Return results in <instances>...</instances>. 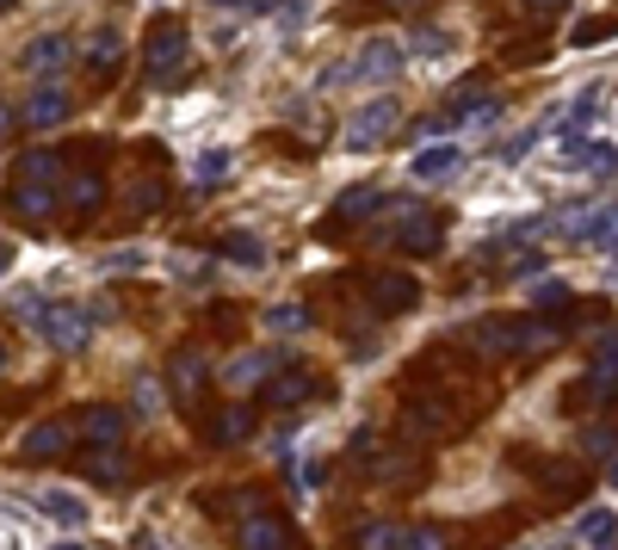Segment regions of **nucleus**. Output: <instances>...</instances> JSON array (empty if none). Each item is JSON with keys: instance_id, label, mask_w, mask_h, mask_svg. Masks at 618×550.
Returning a JSON list of instances; mask_svg holds the SVG:
<instances>
[{"instance_id": "f257e3e1", "label": "nucleus", "mask_w": 618, "mask_h": 550, "mask_svg": "<svg viewBox=\"0 0 618 550\" xmlns=\"http://www.w3.org/2000/svg\"><path fill=\"white\" fill-rule=\"evenodd\" d=\"M470 341H477V353H495V359H507V353L532 359V353L557 346V322H544V316H489V322H477Z\"/></svg>"}, {"instance_id": "f03ea898", "label": "nucleus", "mask_w": 618, "mask_h": 550, "mask_svg": "<svg viewBox=\"0 0 618 550\" xmlns=\"http://www.w3.org/2000/svg\"><path fill=\"white\" fill-rule=\"evenodd\" d=\"M186 62H193V32H186V20L154 13L149 38H143V81H149V87H174V75H186Z\"/></svg>"}, {"instance_id": "7ed1b4c3", "label": "nucleus", "mask_w": 618, "mask_h": 550, "mask_svg": "<svg viewBox=\"0 0 618 550\" xmlns=\"http://www.w3.org/2000/svg\"><path fill=\"white\" fill-rule=\"evenodd\" d=\"M38 334L57 346V353H81V346L94 341V309H81V304H44Z\"/></svg>"}, {"instance_id": "20e7f679", "label": "nucleus", "mask_w": 618, "mask_h": 550, "mask_svg": "<svg viewBox=\"0 0 618 550\" xmlns=\"http://www.w3.org/2000/svg\"><path fill=\"white\" fill-rule=\"evenodd\" d=\"M396 124H403V106H396V99H371V106H359V112L347 118V149H378V143H384L390 131H396Z\"/></svg>"}, {"instance_id": "39448f33", "label": "nucleus", "mask_w": 618, "mask_h": 550, "mask_svg": "<svg viewBox=\"0 0 618 550\" xmlns=\"http://www.w3.org/2000/svg\"><path fill=\"white\" fill-rule=\"evenodd\" d=\"M396 75H403V50L390 38H366L359 57H353L347 69H334L329 81H396Z\"/></svg>"}, {"instance_id": "423d86ee", "label": "nucleus", "mask_w": 618, "mask_h": 550, "mask_svg": "<svg viewBox=\"0 0 618 550\" xmlns=\"http://www.w3.org/2000/svg\"><path fill=\"white\" fill-rule=\"evenodd\" d=\"M75 112V94H69V87H62V81H38V87H32V94H25V131H57L62 118Z\"/></svg>"}, {"instance_id": "0eeeda50", "label": "nucleus", "mask_w": 618, "mask_h": 550, "mask_svg": "<svg viewBox=\"0 0 618 550\" xmlns=\"http://www.w3.org/2000/svg\"><path fill=\"white\" fill-rule=\"evenodd\" d=\"M124 427H131V415H124L118 402H87V408H75V433L87 439V445H118Z\"/></svg>"}, {"instance_id": "6e6552de", "label": "nucleus", "mask_w": 618, "mask_h": 550, "mask_svg": "<svg viewBox=\"0 0 618 550\" xmlns=\"http://www.w3.org/2000/svg\"><path fill=\"white\" fill-rule=\"evenodd\" d=\"M366 297H371V316H403V309L421 304V285L408 272H378L366 285Z\"/></svg>"}, {"instance_id": "1a4fd4ad", "label": "nucleus", "mask_w": 618, "mask_h": 550, "mask_svg": "<svg viewBox=\"0 0 618 550\" xmlns=\"http://www.w3.org/2000/svg\"><path fill=\"white\" fill-rule=\"evenodd\" d=\"M403 427L415 439H452V427H458V420H452V408H445L440 396H415L403 408Z\"/></svg>"}, {"instance_id": "9d476101", "label": "nucleus", "mask_w": 618, "mask_h": 550, "mask_svg": "<svg viewBox=\"0 0 618 550\" xmlns=\"http://www.w3.org/2000/svg\"><path fill=\"white\" fill-rule=\"evenodd\" d=\"M581 247H600V254H618V205H600V210H581L569 223Z\"/></svg>"}, {"instance_id": "9b49d317", "label": "nucleus", "mask_w": 618, "mask_h": 550, "mask_svg": "<svg viewBox=\"0 0 618 550\" xmlns=\"http://www.w3.org/2000/svg\"><path fill=\"white\" fill-rule=\"evenodd\" d=\"M69 62H75V38H62V32H44L25 44V69L44 81H57V69H69Z\"/></svg>"}, {"instance_id": "f8f14e48", "label": "nucleus", "mask_w": 618, "mask_h": 550, "mask_svg": "<svg viewBox=\"0 0 618 550\" xmlns=\"http://www.w3.org/2000/svg\"><path fill=\"white\" fill-rule=\"evenodd\" d=\"M235 550H297V538H291L285 520L254 513V520H242V531H235Z\"/></svg>"}, {"instance_id": "ddd939ff", "label": "nucleus", "mask_w": 618, "mask_h": 550, "mask_svg": "<svg viewBox=\"0 0 618 550\" xmlns=\"http://www.w3.org/2000/svg\"><path fill=\"white\" fill-rule=\"evenodd\" d=\"M618 390V328H606L588 359V396H613Z\"/></svg>"}, {"instance_id": "4468645a", "label": "nucleus", "mask_w": 618, "mask_h": 550, "mask_svg": "<svg viewBox=\"0 0 618 550\" xmlns=\"http://www.w3.org/2000/svg\"><path fill=\"white\" fill-rule=\"evenodd\" d=\"M62 452H69V427H57V420H38V427L20 439L25 464H50V457H62Z\"/></svg>"}, {"instance_id": "2eb2a0df", "label": "nucleus", "mask_w": 618, "mask_h": 550, "mask_svg": "<svg viewBox=\"0 0 618 550\" xmlns=\"http://www.w3.org/2000/svg\"><path fill=\"white\" fill-rule=\"evenodd\" d=\"M7 210H13L20 223H44V217L57 210V186H20V180H13V192H7Z\"/></svg>"}, {"instance_id": "dca6fc26", "label": "nucleus", "mask_w": 618, "mask_h": 550, "mask_svg": "<svg viewBox=\"0 0 618 550\" xmlns=\"http://www.w3.org/2000/svg\"><path fill=\"white\" fill-rule=\"evenodd\" d=\"M198 390H205V353L186 346V353H174V402L180 408H193Z\"/></svg>"}, {"instance_id": "f3484780", "label": "nucleus", "mask_w": 618, "mask_h": 550, "mask_svg": "<svg viewBox=\"0 0 618 550\" xmlns=\"http://www.w3.org/2000/svg\"><path fill=\"white\" fill-rule=\"evenodd\" d=\"M322 390V383L309 378V371H279V378H267V402L272 408H297V402H309Z\"/></svg>"}, {"instance_id": "a211bd4d", "label": "nucleus", "mask_w": 618, "mask_h": 550, "mask_svg": "<svg viewBox=\"0 0 618 550\" xmlns=\"http://www.w3.org/2000/svg\"><path fill=\"white\" fill-rule=\"evenodd\" d=\"M272 353H242V359H230L223 365V383H230V390H254V383H267L272 378Z\"/></svg>"}, {"instance_id": "6ab92c4d", "label": "nucleus", "mask_w": 618, "mask_h": 550, "mask_svg": "<svg viewBox=\"0 0 618 550\" xmlns=\"http://www.w3.org/2000/svg\"><path fill=\"white\" fill-rule=\"evenodd\" d=\"M81 57H87V69H94V75H112L118 62H124V38H118L112 25H99L94 38H87V50H81Z\"/></svg>"}, {"instance_id": "aec40b11", "label": "nucleus", "mask_w": 618, "mask_h": 550, "mask_svg": "<svg viewBox=\"0 0 618 550\" xmlns=\"http://www.w3.org/2000/svg\"><path fill=\"white\" fill-rule=\"evenodd\" d=\"M464 155L452 149V143H433V149H415V161H408V173L415 180H445V173H458Z\"/></svg>"}, {"instance_id": "412c9836", "label": "nucleus", "mask_w": 618, "mask_h": 550, "mask_svg": "<svg viewBox=\"0 0 618 550\" xmlns=\"http://www.w3.org/2000/svg\"><path fill=\"white\" fill-rule=\"evenodd\" d=\"M87 476L106 482V489H118V482L131 476V457L118 452V445H94V452H87Z\"/></svg>"}, {"instance_id": "4be33fe9", "label": "nucleus", "mask_w": 618, "mask_h": 550, "mask_svg": "<svg viewBox=\"0 0 618 550\" xmlns=\"http://www.w3.org/2000/svg\"><path fill=\"white\" fill-rule=\"evenodd\" d=\"M576 538H581L588 550H606V545L618 538V513H606V508H588V513L576 520Z\"/></svg>"}, {"instance_id": "5701e85b", "label": "nucleus", "mask_w": 618, "mask_h": 550, "mask_svg": "<svg viewBox=\"0 0 618 550\" xmlns=\"http://www.w3.org/2000/svg\"><path fill=\"white\" fill-rule=\"evenodd\" d=\"M57 173H62L57 149H32L20 168H13V180H20V186H57Z\"/></svg>"}, {"instance_id": "b1692460", "label": "nucleus", "mask_w": 618, "mask_h": 550, "mask_svg": "<svg viewBox=\"0 0 618 550\" xmlns=\"http://www.w3.org/2000/svg\"><path fill=\"white\" fill-rule=\"evenodd\" d=\"M248 433H254V408H248V402H235V408H223V415L211 420V439H217V445H242Z\"/></svg>"}, {"instance_id": "393cba45", "label": "nucleus", "mask_w": 618, "mask_h": 550, "mask_svg": "<svg viewBox=\"0 0 618 550\" xmlns=\"http://www.w3.org/2000/svg\"><path fill=\"white\" fill-rule=\"evenodd\" d=\"M396 242H403L408 254H433V247H440V217H415V210H408V223H403Z\"/></svg>"}, {"instance_id": "a878e982", "label": "nucleus", "mask_w": 618, "mask_h": 550, "mask_svg": "<svg viewBox=\"0 0 618 550\" xmlns=\"http://www.w3.org/2000/svg\"><path fill=\"white\" fill-rule=\"evenodd\" d=\"M38 508L50 513V520H62L69 531L87 526V501H75V494H62V489H44V494H38Z\"/></svg>"}, {"instance_id": "bb28decb", "label": "nucleus", "mask_w": 618, "mask_h": 550, "mask_svg": "<svg viewBox=\"0 0 618 550\" xmlns=\"http://www.w3.org/2000/svg\"><path fill=\"white\" fill-rule=\"evenodd\" d=\"M99 205H106V180H99V173H75V186H69V210H75V217H94Z\"/></svg>"}, {"instance_id": "cd10ccee", "label": "nucleus", "mask_w": 618, "mask_h": 550, "mask_svg": "<svg viewBox=\"0 0 618 550\" xmlns=\"http://www.w3.org/2000/svg\"><path fill=\"white\" fill-rule=\"evenodd\" d=\"M403 526H390V520H366V526H353V550H396Z\"/></svg>"}, {"instance_id": "c85d7f7f", "label": "nucleus", "mask_w": 618, "mask_h": 550, "mask_svg": "<svg viewBox=\"0 0 618 550\" xmlns=\"http://www.w3.org/2000/svg\"><path fill=\"white\" fill-rule=\"evenodd\" d=\"M371 210H384V192H378V186H353V192H341L334 217L347 223V217H371Z\"/></svg>"}, {"instance_id": "c756f323", "label": "nucleus", "mask_w": 618, "mask_h": 550, "mask_svg": "<svg viewBox=\"0 0 618 550\" xmlns=\"http://www.w3.org/2000/svg\"><path fill=\"white\" fill-rule=\"evenodd\" d=\"M396 550H452V531L445 526H403Z\"/></svg>"}, {"instance_id": "7c9ffc66", "label": "nucleus", "mask_w": 618, "mask_h": 550, "mask_svg": "<svg viewBox=\"0 0 618 550\" xmlns=\"http://www.w3.org/2000/svg\"><path fill=\"white\" fill-rule=\"evenodd\" d=\"M581 445H588L594 457H613L618 452V427L613 420H594V427H581Z\"/></svg>"}, {"instance_id": "2f4dec72", "label": "nucleus", "mask_w": 618, "mask_h": 550, "mask_svg": "<svg viewBox=\"0 0 618 550\" xmlns=\"http://www.w3.org/2000/svg\"><path fill=\"white\" fill-rule=\"evenodd\" d=\"M539 476H544V489H551V494H576L581 489L576 464H539Z\"/></svg>"}, {"instance_id": "473e14b6", "label": "nucleus", "mask_w": 618, "mask_h": 550, "mask_svg": "<svg viewBox=\"0 0 618 550\" xmlns=\"http://www.w3.org/2000/svg\"><path fill=\"white\" fill-rule=\"evenodd\" d=\"M230 173V149H211V155H198V192H211L217 180Z\"/></svg>"}, {"instance_id": "72a5a7b5", "label": "nucleus", "mask_w": 618, "mask_h": 550, "mask_svg": "<svg viewBox=\"0 0 618 550\" xmlns=\"http://www.w3.org/2000/svg\"><path fill=\"white\" fill-rule=\"evenodd\" d=\"M309 316H304V304H279V309H267V328L272 334H297Z\"/></svg>"}, {"instance_id": "f704fd0d", "label": "nucleus", "mask_w": 618, "mask_h": 550, "mask_svg": "<svg viewBox=\"0 0 618 550\" xmlns=\"http://www.w3.org/2000/svg\"><path fill=\"white\" fill-rule=\"evenodd\" d=\"M408 50H415V57H452V32H415V44H408Z\"/></svg>"}, {"instance_id": "c9c22d12", "label": "nucleus", "mask_w": 618, "mask_h": 550, "mask_svg": "<svg viewBox=\"0 0 618 550\" xmlns=\"http://www.w3.org/2000/svg\"><path fill=\"white\" fill-rule=\"evenodd\" d=\"M613 32H618V20H581V25H576V38H569V44H581V50H588V44L613 38Z\"/></svg>"}, {"instance_id": "e433bc0d", "label": "nucleus", "mask_w": 618, "mask_h": 550, "mask_svg": "<svg viewBox=\"0 0 618 550\" xmlns=\"http://www.w3.org/2000/svg\"><path fill=\"white\" fill-rule=\"evenodd\" d=\"M223 254H230L235 266H260L267 254H260V242H248V235H235V242H223Z\"/></svg>"}, {"instance_id": "4c0bfd02", "label": "nucleus", "mask_w": 618, "mask_h": 550, "mask_svg": "<svg viewBox=\"0 0 618 550\" xmlns=\"http://www.w3.org/2000/svg\"><path fill=\"white\" fill-rule=\"evenodd\" d=\"M99 266H106V272H143V254H136V247H112Z\"/></svg>"}, {"instance_id": "58836bf2", "label": "nucleus", "mask_w": 618, "mask_h": 550, "mask_svg": "<svg viewBox=\"0 0 618 550\" xmlns=\"http://www.w3.org/2000/svg\"><path fill=\"white\" fill-rule=\"evenodd\" d=\"M563 297H569V285H563V279H539V291H532V304H539V309H557Z\"/></svg>"}, {"instance_id": "ea45409f", "label": "nucleus", "mask_w": 618, "mask_h": 550, "mask_svg": "<svg viewBox=\"0 0 618 550\" xmlns=\"http://www.w3.org/2000/svg\"><path fill=\"white\" fill-rule=\"evenodd\" d=\"M539 131H544V124H532V131H526V136H514V143H502V161H526V155H532V143H539Z\"/></svg>"}, {"instance_id": "a19ab883", "label": "nucleus", "mask_w": 618, "mask_h": 550, "mask_svg": "<svg viewBox=\"0 0 618 550\" xmlns=\"http://www.w3.org/2000/svg\"><path fill=\"white\" fill-rule=\"evenodd\" d=\"M526 13H532V20H557L563 7H569V0H520Z\"/></svg>"}, {"instance_id": "79ce46f5", "label": "nucleus", "mask_w": 618, "mask_h": 550, "mask_svg": "<svg viewBox=\"0 0 618 550\" xmlns=\"http://www.w3.org/2000/svg\"><path fill=\"white\" fill-rule=\"evenodd\" d=\"M304 7H309V0H279V20H297Z\"/></svg>"}, {"instance_id": "37998d69", "label": "nucleus", "mask_w": 618, "mask_h": 550, "mask_svg": "<svg viewBox=\"0 0 618 550\" xmlns=\"http://www.w3.org/2000/svg\"><path fill=\"white\" fill-rule=\"evenodd\" d=\"M13 118H20V112H13V106H7V99H0V136L13 131Z\"/></svg>"}, {"instance_id": "c03bdc74", "label": "nucleus", "mask_w": 618, "mask_h": 550, "mask_svg": "<svg viewBox=\"0 0 618 550\" xmlns=\"http://www.w3.org/2000/svg\"><path fill=\"white\" fill-rule=\"evenodd\" d=\"M7 266H13V247H0V272H7Z\"/></svg>"}, {"instance_id": "a18cd8bd", "label": "nucleus", "mask_w": 618, "mask_h": 550, "mask_svg": "<svg viewBox=\"0 0 618 550\" xmlns=\"http://www.w3.org/2000/svg\"><path fill=\"white\" fill-rule=\"evenodd\" d=\"M606 482H613V489H618V457H613V470H606Z\"/></svg>"}, {"instance_id": "49530a36", "label": "nucleus", "mask_w": 618, "mask_h": 550, "mask_svg": "<svg viewBox=\"0 0 618 550\" xmlns=\"http://www.w3.org/2000/svg\"><path fill=\"white\" fill-rule=\"evenodd\" d=\"M136 550H154V545H149V538H136Z\"/></svg>"}, {"instance_id": "de8ad7c7", "label": "nucleus", "mask_w": 618, "mask_h": 550, "mask_svg": "<svg viewBox=\"0 0 618 550\" xmlns=\"http://www.w3.org/2000/svg\"><path fill=\"white\" fill-rule=\"evenodd\" d=\"M7 7H13V0H0V13H7Z\"/></svg>"}, {"instance_id": "09e8293b", "label": "nucleus", "mask_w": 618, "mask_h": 550, "mask_svg": "<svg viewBox=\"0 0 618 550\" xmlns=\"http://www.w3.org/2000/svg\"><path fill=\"white\" fill-rule=\"evenodd\" d=\"M0 371H7V353H0Z\"/></svg>"}, {"instance_id": "8fccbe9b", "label": "nucleus", "mask_w": 618, "mask_h": 550, "mask_svg": "<svg viewBox=\"0 0 618 550\" xmlns=\"http://www.w3.org/2000/svg\"><path fill=\"white\" fill-rule=\"evenodd\" d=\"M396 7H408V0H396Z\"/></svg>"}, {"instance_id": "3c124183", "label": "nucleus", "mask_w": 618, "mask_h": 550, "mask_svg": "<svg viewBox=\"0 0 618 550\" xmlns=\"http://www.w3.org/2000/svg\"><path fill=\"white\" fill-rule=\"evenodd\" d=\"M211 7H223V0H211Z\"/></svg>"}]
</instances>
